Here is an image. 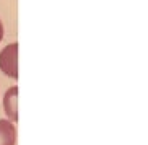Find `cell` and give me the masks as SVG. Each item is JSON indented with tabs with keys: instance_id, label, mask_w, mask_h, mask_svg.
<instances>
[{
	"instance_id": "cell-4",
	"label": "cell",
	"mask_w": 148,
	"mask_h": 145,
	"mask_svg": "<svg viewBox=\"0 0 148 145\" xmlns=\"http://www.w3.org/2000/svg\"><path fill=\"white\" fill-rule=\"evenodd\" d=\"M2 38H3V25L0 21V41H2Z\"/></svg>"
},
{
	"instance_id": "cell-1",
	"label": "cell",
	"mask_w": 148,
	"mask_h": 145,
	"mask_svg": "<svg viewBox=\"0 0 148 145\" xmlns=\"http://www.w3.org/2000/svg\"><path fill=\"white\" fill-rule=\"evenodd\" d=\"M0 70L10 78H18V44L12 43L0 52Z\"/></svg>"
},
{
	"instance_id": "cell-2",
	"label": "cell",
	"mask_w": 148,
	"mask_h": 145,
	"mask_svg": "<svg viewBox=\"0 0 148 145\" xmlns=\"http://www.w3.org/2000/svg\"><path fill=\"white\" fill-rule=\"evenodd\" d=\"M3 111L8 121L16 122L18 121V87L8 88V91L3 96Z\"/></svg>"
},
{
	"instance_id": "cell-3",
	"label": "cell",
	"mask_w": 148,
	"mask_h": 145,
	"mask_svg": "<svg viewBox=\"0 0 148 145\" xmlns=\"http://www.w3.org/2000/svg\"><path fill=\"white\" fill-rule=\"evenodd\" d=\"M16 144V129L8 119H0V145Z\"/></svg>"
}]
</instances>
